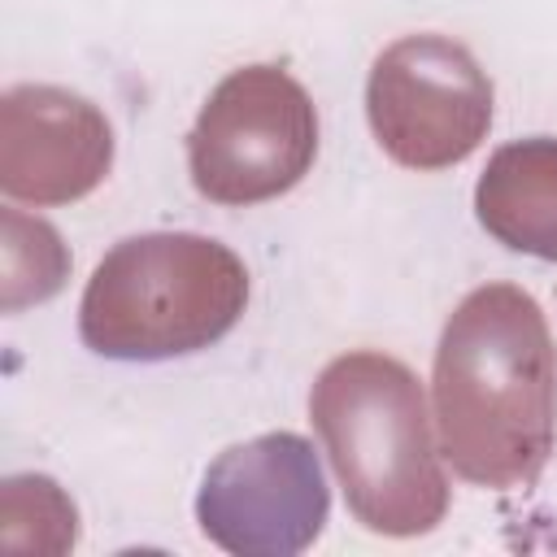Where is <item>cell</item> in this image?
Segmentation results:
<instances>
[{
  "instance_id": "obj_1",
  "label": "cell",
  "mask_w": 557,
  "mask_h": 557,
  "mask_svg": "<svg viewBox=\"0 0 557 557\" xmlns=\"http://www.w3.org/2000/svg\"><path fill=\"white\" fill-rule=\"evenodd\" d=\"M444 461L483 487L540 479L557 444V348L535 296L487 283L448 313L435 370Z\"/></svg>"
},
{
  "instance_id": "obj_2",
  "label": "cell",
  "mask_w": 557,
  "mask_h": 557,
  "mask_svg": "<svg viewBox=\"0 0 557 557\" xmlns=\"http://www.w3.org/2000/svg\"><path fill=\"white\" fill-rule=\"evenodd\" d=\"M313 431L352 518L374 535H422L448 509V479L418 374L374 348L322 366L309 392Z\"/></svg>"
},
{
  "instance_id": "obj_3",
  "label": "cell",
  "mask_w": 557,
  "mask_h": 557,
  "mask_svg": "<svg viewBox=\"0 0 557 557\" xmlns=\"http://www.w3.org/2000/svg\"><path fill=\"white\" fill-rule=\"evenodd\" d=\"M248 305L244 261L191 231L122 239L87 278L83 344L113 361H165L218 344Z\"/></svg>"
},
{
  "instance_id": "obj_4",
  "label": "cell",
  "mask_w": 557,
  "mask_h": 557,
  "mask_svg": "<svg viewBox=\"0 0 557 557\" xmlns=\"http://www.w3.org/2000/svg\"><path fill=\"white\" fill-rule=\"evenodd\" d=\"M318 157V113L283 65L231 70L187 135V170L213 205H261L292 191Z\"/></svg>"
},
{
  "instance_id": "obj_5",
  "label": "cell",
  "mask_w": 557,
  "mask_h": 557,
  "mask_svg": "<svg viewBox=\"0 0 557 557\" xmlns=\"http://www.w3.org/2000/svg\"><path fill=\"white\" fill-rule=\"evenodd\" d=\"M366 117L396 165L444 170L483 144L492 126V78L466 44L435 30L405 35L370 65Z\"/></svg>"
},
{
  "instance_id": "obj_6",
  "label": "cell",
  "mask_w": 557,
  "mask_h": 557,
  "mask_svg": "<svg viewBox=\"0 0 557 557\" xmlns=\"http://www.w3.org/2000/svg\"><path fill=\"white\" fill-rule=\"evenodd\" d=\"M331 513V492L313 444L296 431H270L226 448L196 492L200 531L239 557L305 553Z\"/></svg>"
},
{
  "instance_id": "obj_7",
  "label": "cell",
  "mask_w": 557,
  "mask_h": 557,
  "mask_svg": "<svg viewBox=\"0 0 557 557\" xmlns=\"http://www.w3.org/2000/svg\"><path fill=\"white\" fill-rule=\"evenodd\" d=\"M113 126L78 91L17 83L0 100V191L26 205H70L104 183Z\"/></svg>"
},
{
  "instance_id": "obj_8",
  "label": "cell",
  "mask_w": 557,
  "mask_h": 557,
  "mask_svg": "<svg viewBox=\"0 0 557 557\" xmlns=\"http://www.w3.org/2000/svg\"><path fill=\"white\" fill-rule=\"evenodd\" d=\"M474 213L505 248L557 261V139L531 135L496 148L479 174Z\"/></svg>"
},
{
  "instance_id": "obj_9",
  "label": "cell",
  "mask_w": 557,
  "mask_h": 557,
  "mask_svg": "<svg viewBox=\"0 0 557 557\" xmlns=\"http://www.w3.org/2000/svg\"><path fill=\"white\" fill-rule=\"evenodd\" d=\"M0 265H4L0 305L4 313H17L22 305H39L61 292L70 274V252L48 222L4 209L0 213Z\"/></svg>"
}]
</instances>
